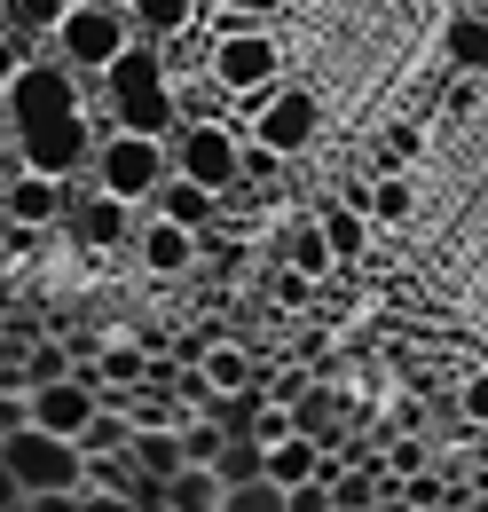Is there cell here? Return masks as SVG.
Instances as JSON below:
<instances>
[{
  "label": "cell",
  "instance_id": "7a4b0ae2",
  "mask_svg": "<svg viewBox=\"0 0 488 512\" xmlns=\"http://www.w3.org/2000/svg\"><path fill=\"white\" fill-rule=\"evenodd\" d=\"M95 103H103V127H126V134H158L174 142L182 111H174V71H166V48L134 40L126 56L95 71Z\"/></svg>",
  "mask_w": 488,
  "mask_h": 512
},
{
  "label": "cell",
  "instance_id": "d6986e66",
  "mask_svg": "<svg viewBox=\"0 0 488 512\" xmlns=\"http://www.w3.org/2000/svg\"><path fill=\"white\" fill-rule=\"evenodd\" d=\"M63 8H71V0H8V24H0V32H8L24 56H40V48H48V32L63 24Z\"/></svg>",
  "mask_w": 488,
  "mask_h": 512
},
{
  "label": "cell",
  "instance_id": "8992f818",
  "mask_svg": "<svg viewBox=\"0 0 488 512\" xmlns=\"http://www.w3.org/2000/svg\"><path fill=\"white\" fill-rule=\"evenodd\" d=\"M48 48H56V64H71V71H103L111 56L134 48V24H126L119 0H71L63 24L48 32Z\"/></svg>",
  "mask_w": 488,
  "mask_h": 512
},
{
  "label": "cell",
  "instance_id": "44dd1931",
  "mask_svg": "<svg viewBox=\"0 0 488 512\" xmlns=\"http://www.w3.org/2000/svg\"><path fill=\"white\" fill-rule=\"evenodd\" d=\"M158 497L174 512H221V473H213V465H182V473L158 481Z\"/></svg>",
  "mask_w": 488,
  "mask_h": 512
},
{
  "label": "cell",
  "instance_id": "7c38bea8",
  "mask_svg": "<svg viewBox=\"0 0 488 512\" xmlns=\"http://www.w3.org/2000/svg\"><path fill=\"white\" fill-rule=\"evenodd\" d=\"M63 197H71V182H56V174H8V190H0V213L16 221V229H56L63 221Z\"/></svg>",
  "mask_w": 488,
  "mask_h": 512
},
{
  "label": "cell",
  "instance_id": "7402d4cb",
  "mask_svg": "<svg viewBox=\"0 0 488 512\" xmlns=\"http://www.w3.org/2000/svg\"><path fill=\"white\" fill-rule=\"evenodd\" d=\"M189 371L213 386V394H244V386H260V371H252V355H244V347H205Z\"/></svg>",
  "mask_w": 488,
  "mask_h": 512
},
{
  "label": "cell",
  "instance_id": "ba28073f",
  "mask_svg": "<svg viewBox=\"0 0 488 512\" xmlns=\"http://www.w3.org/2000/svg\"><path fill=\"white\" fill-rule=\"evenodd\" d=\"M174 174L182 182H197V190H229L237 182V158H244V134L229 127V119H197V127H174Z\"/></svg>",
  "mask_w": 488,
  "mask_h": 512
},
{
  "label": "cell",
  "instance_id": "3957f363",
  "mask_svg": "<svg viewBox=\"0 0 488 512\" xmlns=\"http://www.w3.org/2000/svg\"><path fill=\"white\" fill-rule=\"evenodd\" d=\"M166 174H174V150H166L158 134H126V127H111L103 142H95V158H87V182L111 190V197H126L134 213L166 190Z\"/></svg>",
  "mask_w": 488,
  "mask_h": 512
},
{
  "label": "cell",
  "instance_id": "836d02e7",
  "mask_svg": "<svg viewBox=\"0 0 488 512\" xmlns=\"http://www.w3.org/2000/svg\"><path fill=\"white\" fill-rule=\"evenodd\" d=\"M465 418H473V426H488V379L465 386Z\"/></svg>",
  "mask_w": 488,
  "mask_h": 512
},
{
  "label": "cell",
  "instance_id": "f546056e",
  "mask_svg": "<svg viewBox=\"0 0 488 512\" xmlns=\"http://www.w3.org/2000/svg\"><path fill=\"white\" fill-rule=\"evenodd\" d=\"M16 426H32V394H16V386H0V442H8Z\"/></svg>",
  "mask_w": 488,
  "mask_h": 512
},
{
  "label": "cell",
  "instance_id": "9c48e42d",
  "mask_svg": "<svg viewBox=\"0 0 488 512\" xmlns=\"http://www.w3.org/2000/svg\"><path fill=\"white\" fill-rule=\"evenodd\" d=\"M63 229L79 237V253H119L134 237V205L111 190H95L87 174H71V197H63Z\"/></svg>",
  "mask_w": 488,
  "mask_h": 512
},
{
  "label": "cell",
  "instance_id": "4316f807",
  "mask_svg": "<svg viewBox=\"0 0 488 512\" xmlns=\"http://www.w3.org/2000/svg\"><path fill=\"white\" fill-rule=\"evenodd\" d=\"M221 512H284V489H276L268 473H252V481H229V489H221Z\"/></svg>",
  "mask_w": 488,
  "mask_h": 512
},
{
  "label": "cell",
  "instance_id": "ffe728a7",
  "mask_svg": "<svg viewBox=\"0 0 488 512\" xmlns=\"http://www.w3.org/2000/svg\"><path fill=\"white\" fill-rule=\"evenodd\" d=\"M260 473H268L276 489H292V481H315V473H323V449L307 442V434H284V442L260 449Z\"/></svg>",
  "mask_w": 488,
  "mask_h": 512
},
{
  "label": "cell",
  "instance_id": "5bb4252c",
  "mask_svg": "<svg viewBox=\"0 0 488 512\" xmlns=\"http://www.w3.org/2000/svg\"><path fill=\"white\" fill-rule=\"evenodd\" d=\"M142 213H166V221H182V229H197V237H205V229H213V213H221V197L197 190V182H182V174H166V190L150 197Z\"/></svg>",
  "mask_w": 488,
  "mask_h": 512
},
{
  "label": "cell",
  "instance_id": "1f68e13d",
  "mask_svg": "<svg viewBox=\"0 0 488 512\" xmlns=\"http://www.w3.org/2000/svg\"><path fill=\"white\" fill-rule=\"evenodd\" d=\"M386 150H394V158H418V150H426V134H418V127H394V134H386Z\"/></svg>",
  "mask_w": 488,
  "mask_h": 512
},
{
  "label": "cell",
  "instance_id": "5b68a950",
  "mask_svg": "<svg viewBox=\"0 0 488 512\" xmlns=\"http://www.w3.org/2000/svg\"><path fill=\"white\" fill-rule=\"evenodd\" d=\"M244 142H260V150H276V158H300L315 127H323V103L307 95V87H260V95H244V119H229Z\"/></svg>",
  "mask_w": 488,
  "mask_h": 512
},
{
  "label": "cell",
  "instance_id": "e0dca14e",
  "mask_svg": "<svg viewBox=\"0 0 488 512\" xmlns=\"http://www.w3.org/2000/svg\"><path fill=\"white\" fill-rule=\"evenodd\" d=\"M284 410H292V434H307L315 449H323L339 426H347V410H339V394H331V386H300Z\"/></svg>",
  "mask_w": 488,
  "mask_h": 512
},
{
  "label": "cell",
  "instance_id": "9a60e30c",
  "mask_svg": "<svg viewBox=\"0 0 488 512\" xmlns=\"http://www.w3.org/2000/svg\"><path fill=\"white\" fill-rule=\"evenodd\" d=\"M441 56L465 71V79H481V71H488V8L449 16V32H441Z\"/></svg>",
  "mask_w": 488,
  "mask_h": 512
},
{
  "label": "cell",
  "instance_id": "d590c367",
  "mask_svg": "<svg viewBox=\"0 0 488 512\" xmlns=\"http://www.w3.org/2000/svg\"><path fill=\"white\" fill-rule=\"evenodd\" d=\"M0 512H32V505H24V497H16V505H0Z\"/></svg>",
  "mask_w": 488,
  "mask_h": 512
},
{
  "label": "cell",
  "instance_id": "d6a6232c",
  "mask_svg": "<svg viewBox=\"0 0 488 512\" xmlns=\"http://www.w3.org/2000/svg\"><path fill=\"white\" fill-rule=\"evenodd\" d=\"M441 505H449V512H488V497H473L465 481H449V497H441Z\"/></svg>",
  "mask_w": 488,
  "mask_h": 512
},
{
  "label": "cell",
  "instance_id": "2e32d148",
  "mask_svg": "<svg viewBox=\"0 0 488 512\" xmlns=\"http://www.w3.org/2000/svg\"><path fill=\"white\" fill-rule=\"evenodd\" d=\"M276 253H284V268H292V276H307V284H323V276L339 268L315 221H284V237H276Z\"/></svg>",
  "mask_w": 488,
  "mask_h": 512
},
{
  "label": "cell",
  "instance_id": "d4e9b609",
  "mask_svg": "<svg viewBox=\"0 0 488 512\" xmlns=\"http://www.w3.org/2000/svg\"><path fill=\"white\" fill-rule=\"evenodd\" d=\"M315 229H323V245H331V260H355V253L370 245V213H363V205H339V213H323Z\"/></svg>",
  "mask_w": 488,
  "mask_h": 512
},
{
  "label": "cell",
  "instance_id": "83f0119b",
  "mask_svg": "<svg viewBox=\"0 0 488 512\" xmlns=\"http://www.w3.org/2000/svg\"><path fill=\"white\" fill-rule=\"evenodd\" d=\"M174 434H182V465H213V449H221V426H213V418H182Z\"/></svg>",
  "mask_w": 488,
  "mask_h": 512
},
{
  "label": "cell",
  "instance_id": "52a82bcc",
  "mask_svg": "<svg viewBox=\"0 0 488 512\" xmlns=\"http://www.w3.org/2000/svg\"><path fill=\"white\" fill-rule=\"evenodd\" d=\"M0 465H8V481L24 489V497H56V489H79V442H63V434H40V426H16L8 442H0Z\"/></svg>",
  "mask_w": 488,
  "mask_h": 512
},
{
  "label": "cell",
  "instance_id": "6da1fadb",
  "mask_svg": "<svg viewBox=\"0 0 488 512\" xmlns=\"http://www.w3.org/2000/svg\"><path fill=\"white\" fill-rule=\"evenodd\" d=\"M87 79L95 71H71V64H40V56H24V71L0 87V127L16 142V158L32 166V174H87V158H95V142L111 127H95L87 119Z\"/></svg>",
  "mask_w": 488,
  "mask_h": 512
},
{
  "label": "cell",
  "instance_id": "277c9868",
  "mask_svg": "<svg viewBox=\"0 0 488 512\" xmlns=\"http://www.w3.org/2000/svg\"><path fill=\"white\" fill-rule=\"evenodd\" d=\"M197 71H205L229 103H244V95H260V87L284 79V40H276L268 24H229V32L205 40V64Z\"/></svg>",
  "mask_w": 488,
  "mask_h": 512
},
{
  "label": "cell",
  "instance_id": "8fae6325",
  "mask_svg": "<svg viewBox=\"0 0 488 512\" xmlns=\"http://www.w3.org/2000/svg\"><path fill=\"white\" fill-rule=\"evenodd\" d=\"M134 260L150 268V276H189V260H197V229L182 221H166V213H134Z\"/></svg>",
  "mask_w": 488,
  "mask_h": 512
},
{
  "label": "cell",
  "instance_id": "30bf717a",
  "mask_svg": "<svg viewBox=\"0 0 488 512\" xmlns=\"http://www.w3.org/2000/svg\"><path fill=\"white\" fill-rule=\"evenodd\" d=\"M95 402H103V386L87 379V363H71V379L32 386V426H40V434H63V442H79V426L95 418Z\"/></svg>",
  "mask_w": 488,
  "mask_h": 512
},
{
  "label": "cell",
  "instance_id": "e575fe53",
  "mask_svg": "<svg viewBox=\"0 0 488 512\" xmlns=\"http://www.w3.org/2000/svg\"><path fill=\"white\" fill-rule=\"evenodd\" d=\"M16 71H24V48H16V40H8V32H0V87H8V79H16Z\"/></svg>",
  "mask_w": 488,
  "mask_h": 512
},
{
  "label": "cell",
  "instance_id": "4dcf8cb0",
  "mask_svg": "<svg viewBox=\"0 0 488 512\" xmlns=\"http://www.w3.org/2000/svg\"><path fill=\"white\" fill-rule=\"evenodd\" d=\"M24 505H32V512H87V505H79V489H56V497H24Z\"/></svg>",
  "mask_w": 488,
  "mask_h": 512
},
{
  "label": "cell",
  "instance_id": "8d00e7d4",
  "mask_svg": "<svg viewBox=\"0 0 488 512\" xmlns=\"http://www.w3.org/2000/svg\"><path fill=\"white\" fill-rule=\"evenodd\" d=\"M0 150H8V127H0Z\"/></svg>",
  "mask_w": 488,
  "mask_h": 512
},
{
  "label": "cell",
  "instance_id": "4fadbf2b",
  "mask_svg": "<svg viewBox=\"0 0 488 512\" xmlns=\"http://www.w3.org/2000/svg\"><path fill=\"white\" fill-rule=\"evenodd\" d=\"M197 16H205V0H126V24H134V40H150V48H174L197 32Z\"/></svg>",
  "mask_w": 488,
  "mask_h": 512
},
{
  "label": "cell",
  "instance_id": "484cf974",
  "mask_svg": "<svg viewBox=\"0 0 488 512\" xmlns=\"http://www.w3.org/2000/svg\"><path fill=\"white\" fill-rule=\"evenodd\" d=\"M213 473H221V489H229V481H252V473H260V442H252V434H221Z\"/></svg>",
  "mask_w": 488,
  "mask_h": 512
},
{
  "label": "cell",
  "instance_id": "603a6c76",
  "mask_svg": "<svg viewBox=\"0 0 488 512\" xmlns=\"http://www.w3.org/2000/svg\"><path fill=\"white\" fill-rule=\"evenodd\" d=\"M126 442H134V418L103 394V402H95V418L79 426V457H111V449H126Z\"/></svg>",
  "mask_w": 488,
  "mask_h": 512
},
{
  "label": "cell",
  "instance_id": "f1b7e54d",
  "mask_svg": "<svg viewBox=\"0 0 488 512\" xmlns=\"http://www.w3.org/2000/svg\"><path fill=\"white\" fill-rule=\"evenodd\" d=\"M213 8V32H229V24H268L276 16V0H205Z\"/></svg>",
  "mask_w": 488,
  "mask_h": 512
},
{
  "label": "cell",
  "instance_id": "cb8c5ba5",
  "mask_svg": "<svg viewBox=\"0 0 488 512\" xmlns=\"http://www.w3.org/2000/svg\"><path fill=\"white\" fill-rule=\"evenodd\" d=\"M355 205H363L370 221H386V229H394V221H410V213H418V190H410L402 174H378L370 190H355Z\"/></svg>",
  "mask_w": 488,
  "mask_h": 512
},
{
  "label": "cell",
  "instance_id": "ac0fdd59",
  "mask_svg": "<svg viewBox=\"0 0 488 512\" xmlns=\"http://www.w3.org/2000/svg\"><path fill=\"white\" fill-rule=\"evenodd\" d=\"M126 465H134L142 481H166V473H182V434H174V426H134Z\"/></svg>",
  "mask_w": 488,
  "mask_h": 512
},
{
  "label": "cell",
  "instance_id": "74e56055",
  "mask_svg": "<svg viewBox=\"0 0 488 512\" xmlns=\"http://www.w3.org/2000/svg\"><path fill=\"white\" fill-rule=\"evenodd\" d=\"M119 8H126V0H119Z\"/></svg>",
  "mask_w": 488,
  "mask_h": 512
}]
</instances>
